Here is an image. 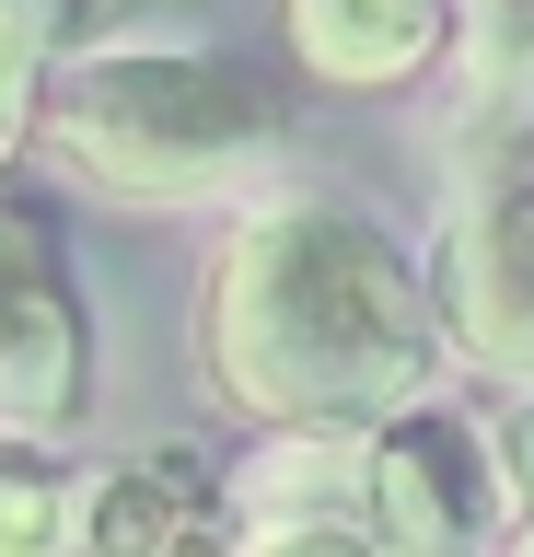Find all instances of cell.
<instances>
[{"label":"cell","mask_w":534,"mask_h":557,"mask_svg":"<svg viewBox=\"0 0 534 557\" xmlns=\"http://www.w3.org/2000/svg\"><path fill=\"white\" fill-rule=\"evenodd\" d=\"M94 511H82V476H59L36 442L0 453V557H82Z\"/></svg>","instance_id":"9c48e42d"},{"label":"cell","mask_w":534,"mask_h":557,"mask_svg":"<svg viewBox=\"0 0 534 557\" xmlns=\"http://www.w3.org/2000/svg\"><path fill=\"white\" fill-rule=\"evenodd\" d=\"M454 70L476 116L534 104V0H454Z\"/></svg>","instance_id":"ba28073f"},{"label":"cell","mask_w":534,"mask_h":557,"mask_svg":"<svg viewBox=\"0 0 534 557\" xmlns=\"http://www.w3.org/2000/svg\"><path fill=\"white\" fill-rule=\"evenodd\" d=\"M71 12L82 0H0V128H36V94L71 59Z\"/></svg>","instance_id":"30bf717a"},{"label":"cell","mask_w":534,"mask_h":557,"mask_svg":"<svg viewBox=\"0 0 534 557\" xmlns=\"http://www.w3.org/2000/svg\"><path fill=\"white\" fill-rule=\"evenodd\" d=\"M280 35L325 94H395L454 47V0H280Z\"/></svg>","instance_id":"52a82bcc"},{"label":"cell","mask_w":534,"mask_h":557,"mask_svg":"<svg viewBox=\"0 0 534 557\" xmlns=\"http://www.w3.org/2000/svg\"><path fill=\"white\" fill-rule=\"evenodd\" d=\"M94 407V313L47 209L0 186V442H59Z\"/></svg>","instance_id":"5b68a950"},{"label":"cell","mask_w":534,"mask_h":557,"mask_svg":"<svg viewBox=\"0 0 534 557\" xmlns=\"http://www.w3.org/2000/svg\"><path fill=\"white\" fill-rule=\"evenodd\" d=\"M499 465H511V511L534 522V395H523L511 418H499Z\"/></svg>","instance_id":"7c38bea8"},{"label":"cell","mask_w":534,"mask_h":557,"mask_svg":"<svg viewBox=\"0 0 534 557\" xmlns=\"http://www.w3.org/2000/svg\"><path fill=\"white\" fill-rule=\"evenodd\" d=\"M349 511L384 557H499L511 546V465L499 430H476L464 407H407L384 430H360Z\"/></svg>","instance_id":"3957f363"},{"label":"cell","mask_w":534,"mask_h":557,"mask_svg":"<svg viewBox=\"0 0 534 557\" xmlns=\"http://www.w3.org/2000/svg\"><path fill=\"white\" fill-rule=\"evenodd\" d=\"M36 163L105 209H256L290 163V116L198 35H94L36 94Z\"/></svg>","instance_id":"7a4b0ae2"},{"label":"cell","mask_w":534,"mask_h":557,"mask_svg":"<svg viewBox=\"0 0 534 557\" xmlns=\"http://www.w3.org/2000/svg\"><path fill=\"white\" fill-rule=\"evenodd\" d=\"M499 557H534V522H511V546H499Z\"/></svg>","instance_id":"4fadbf2b"},{"label":"cell","mask_w":534,"mask_h":557,"mask_svg":"<svg viewBox=\"0 0 534 557\" xmlns=\"http://www.w3.org/2000/svg\"><path fill=\"white\" fill-rule=\"evenodd\" d=\"M454 337L430 302V256H407L384 209L337 186H280L233 209L210 278H198V383L210 407L325 442V430H384L430 407Z\"/></svg>","instance_id":"6da1fadb"},{"label":"cell","mask_w":534,"mask_h":557,"mask_svg":"<svg viewBox=\"0 0 534 557\" xmlns=\"http://www.w3.org/2000/svg\"><path fill=\"white\" fill-rule=\"evenodd\" d=\"M245 557H384L349 499H245Z\"/></svg>","instance_id":"8fae6325"},{"label":"cell","mask_w":534,"mask_h":557,"mask_svg":"<svg viewBox=\"0 0 534 557\" xmlns=\"http://www.w3.org/2000/svg\"><path fill=\"white\" fill-rule=\"evenodd\" d=\"M82 557H245V487L210 442H151L82 476Z\"/></svg>","instance_id":"8992f818"},{"label":"cell","mask_w":534,"mask_h":557,"mask_svg":"<svg viewBox=\"0 0 534 557\" xmlns=\"http://www.w3.org/2000/svg\"><path fill=\"white\" fill-rule=\"evenodd\" d=\"M430 302L464 372L534 395V163H476L430 233Z\"/></svg>","instance_id":"277c9868"}]
</instances>
